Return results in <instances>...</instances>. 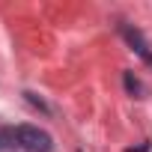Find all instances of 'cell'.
<instances>
[{
  "instance_id": "cell-4",
  "label": "cell",
  "mask_w": 152,
  "mask_h": 152,
  "mask_svg": "<svg viewBox=\"0 0 152 152\" xmlns=\"http://www.w3.org/2000/svg\"><path fill=\"white\" fill-rule=\"evenodd\" d=\"M24 96H27V102H30V104H36L39 110H45V113H48V104H45V102H42L39 96H33V93H24Z\"/></svg>"
},
{
  "instance_id": "cell-2",
  "label": "cell",
  "mask_w": 152,
  "mask_h": 152,
  "mask_svg": "<svg viewBox=\"0 0 152 152\" xmlns=\"http://www.w3.org/2000/svg\"><path fill=\"white\" fill-rule=\"evenodd\" d=\"M119 33H122V39H125V42H128V45H131V48H134V51L140 54V60L152 66V51H149L146 39L140 36V30H134L131 24H119Z\"/></svg>"
},
{
  "instance_id": "cell-1",
  "label": "cell",
  "mask_w": 152,
  "mask_h": 152,
  "mask_svg": "<svg viewBox=\"0 0 152 152\" xmlns=\"http://www.w3.org/2000/svg\"><path fill=\"white\" fill-rule=\"evenodd\" d=\"M15 143L24 149V152H51L54 149V140L48 131H42L39 125H18L12 131Z\"/></svg>"
},
{
  "instance_id": "cell-3",
  "label": "cell",
  "mask_w": 152,
  "mask_h": 152,
  "mask_svg": "<svg viewBox=\"0 0 152 152\" xmlns=\"http://www.w3.org/2000/svg\"><path fill=\"white\" fill-rule=\"evenodd\" d=\"M122 81H125V90H128L131 96H137V99L143 96V84H140V81L134 78V75H131V72H125V75H122Z\"/></svg>"
}]
</instances>
